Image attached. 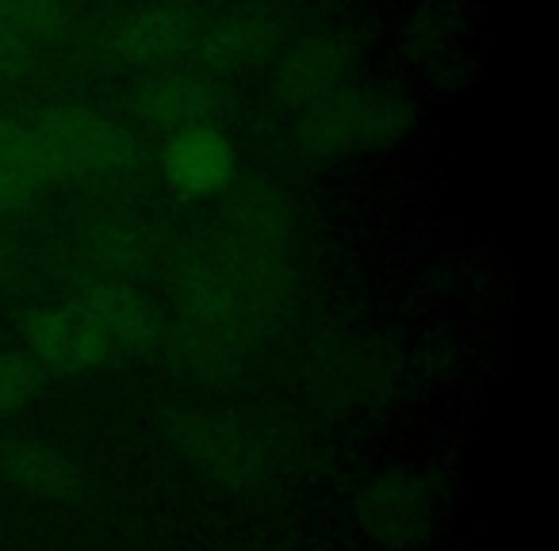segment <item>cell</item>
I'll list each match as a JSON object with an SVG mask.
<instances>
[{
	"label": "cell",
	"mask_w": 559,
	"mask_h": 551,
	"mask_svg": "<svg viewBox=\"0 0 559 551\" xmlns=\"http://www.w3.org/2000/svg\"><path fill=\"white\" fill-rule=\"evenodd\" d=\"M360 520L376 540L403 548L414 543L433 520V494L414 475H383L365 490Z\"/></svg>",
	"instance_id": "cell-9"
},
{
	"label": "cell",
	"mask_w": 559,
	"mask_h": 551,
	"mask_svg": "<svg viewBox=\"0 0 559 551\" xmlns=\"http://www.w3.org/2000/svg\"><path fill=\"white\" fill-rule=\"evenodd\" d=\"M43 368L27 357L24 349L20 352H0V418L24 410L43 387Z\"/></svg>",
	"instance_id": "cell-13"
},
{
	"label": "cell",
	"mask_w": 559,
	"mask_h": 551,
	"mask_svg": "<svg viewBox=\"0 0 559 551\" xmlns=\"http://www.w3.org/2000/svg\"><path fill=\"white\" fill-rule=\"evenodd\" d=\"M411 131V108L376 88L345 85L304 111L296 142L307 157H360L395 146Z\"/></svg>",
	"instance_id": "cell-3"
},
{
	"label": "cell",
	"mask_w": 559,
	"mask_h": 551,
	"mask_svg": "<svg viewBox=\"0 0 559 551\" xmlns=\"http://www.w3.org/2000/svg\"><path fill=\"white\" fill-rule=\"evenodd\" d=\"M0 479L35 502H66L81 490V471L66 452L27 436H0Z\"/></svg>",
	"instance_id": "cell-10"
},
{
	"label": "cell",
	"mask_w": 559,
	"mask_h": 551,
	"mask_svg": "<svg viewBox=\"0 0 559 551\" xmlns=\"http://www.w3.org/2000/svg\"><path fill=\"white\" fill-rule=\"evenodd\" d=\"M66 32L62 0H0V77L32 73Z\"/></svg>",
	"instance_id": "cell-8"
},
{
	"label": "cell",
	"mask_w": 559,
	"mask_h": 551,
	"mask_svg": "<svg viewBox=\"0 0 559 551\" xmlns=\"http://www.w3.org/2000/svg\"><path fill=\"white\" fill-rule=\"evenodd\" d=\"M20 123L47 188L111 180L134 161V139L127 127L93 108H39L24 111Z\"/></svg>",
	"instance_id": "cell-2"
},
{
	"label": "cell",
	"mask_w": 559,
	"mask_h": 551,
	"mask_svg": "<svg viewBox=\"0 0 559 551\" xmlns=\"http://www.w3.org/2000/svg\"><path fill=\"white\" fill-rule=\"evenodd\" d=\"M134 111L146 127L154 131H185L195 123H211V111H215V96L192 73H173V70H157L146 85L139 88V100Z\"/></svg>",
	"instance_id": "cell-12"
},
{
	"label": "cell",
	"mask_w": 559,
	"mask_h": 551,
	"mask_svg": "<svg viewBox=\"0 0 559 551\" xmlns=\"http://www.w3.org/2000/svg\"><path fill=\"white\" fill-rule=\"evenodd\" d=\"M280 20L269 16L261 9H238L226 12L211 32L200 35V55L207 58L215 70L234 73V70H249L257 62H269L272 50L280 47Z\"/></svg>",
	"instance_id": "cell-11"
},
{
	"label": "cell",
	"mask_w": 559,
	"mask_h": 551,
	"mask_svg": "<svg viewBox=\"0 0 559 551\" xmlns=\"http://www.w3.org/2000/svg\"><path fill=\"white\" fill-rule=\"evenodd\" d=\"M177 433H180V441H185V452L192 456V464L203 467L211 479L226 482V487L261 482L264 456H261V448H257V441L241 426L192 414V418L180 421Z\"/></svg>",
	"instance_id": "cell-7"
},
{
	"label": "cell",
	"mask_w": 559,
	"mask_h": 551,
	"mask_svg": "<svg viewBox=\"0 0 559 551\" xmlns=\"http://www.w3.org/2000/svg\"><path fill=\"white\" fill-rule=\"evenodd\" d=\"M272 93L292 108L307 111L353 85L349 43L334 32H307L296 39H280L269 58Z\"/></svg>",
	"instance_id": "cell-5"
},
{
	"label": "cell",
	"mask_w": 559,
	"mask_h": 551,
	"mask_svg": "<svg viewBox=\"0 0 559 551\" xmlns=\"http://www.w3.org/2000/svg\"><path fill=\"white\" fill-rule=\"evenodd\" d=\"M24 352L43 372H93L142 357L162 337L150 299L127 284H100L81 296L35 311L20 330Z\"/></svg>",
	"instance_id": "cell-1"
},
{
	"label": "cell",
	"mask_w": 559,
	"mask_h": 551,
	"mask_svg": "<svg viewBox=\"0 0 559 551\" xmlns=\"http://www.w3.org/2000/svg\"><path fill=\"white\" fill-rule=\"evenodd\" d=\"M195 43H200V24L177 0L134 4V9L111 16L100 32L104 55L127 65H150V70L180 62L185 55H192Z\"/></svg>",
	"instance_id": "cell-4"
},
{
	"label": "cell",
	"mask_w": 559,
	"mask_h": 551,
	"mask_svg": "<svg viewBox=\"0 0 559 551\" xmlns=\"http://www.w3.org/2000/svg\"><path fill=\"white\" fill-rule=\"evenodd\" d=\"M162 169L177 192L195 195V200H215L238 177V157L218 127L195 123L165 134Z\"/></svg>",
	"instance_id": "cell-6"
}]
</instances>
